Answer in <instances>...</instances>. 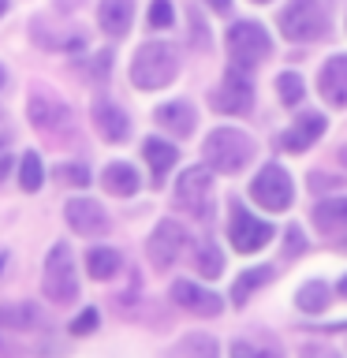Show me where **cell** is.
<instances>
[{
	"label": "cell",
	"instance_id": "1",
	"mask_svg": "<svg viewBox=\"0 0 347 358\" xmlns=\"http://www.w3.org/2000/svg\"><path fill=\"white\" fill-rule=\"evenodd\" d=\"M276 22H280V34L295 45L321 41L332 27L329 0H288V8L276 15Z\"/></svg>",
	"mask_w": 347,
	"mask_h": 358
},
{
	"label": "cell",
	"instance_id": "2",
	"mask_svg": "<svg viewBox=\"0 0 347 358\" xmlns=\"http://www.w3.org/2000/svg\"><path fill=\"white\" fill-rule=\"evenodd\" d=\"M179 75V49L172 41H146L131 60V83L139 90H161Z\"/></svg>",
	"mask_w": 347,
	"mask_h": 358
},
{
	"label": "cell",
	"instance_id": "3",
	"mask_svg": "<svg viewBox=\"0 0 347 358\" xmlns=\"http://www.w3.org/2000/svg\"><path fill=\"white\" fill-rule=\"evenodd\" d=\"M201 157H206V164L213 172H243L246 164H250L254 157V138L239 127H217L206 134V145H201Z\"/></svg>",
	"mask_w": 347,
	"mask_h": 358
},
{
	"label": "cell",
	"instance_id": "4",
	"mask_svg": "<svg viewBox=\"0 0 347 358\" xmlns=\"http://www.w3.org/2000/svg\"><path fill=\"white\" fill-rule=\"evenodd\" d=\"M41 295L52 306H71L78 299V265L67 243H56L49 257H45V273H41Z\"/></svg>",
	"mask_w": 347,
	"mask_h": 358
},
{
	"label": "cell",
	"instance_id": "5",
	"mask_svg": "<svg viewBox=\"0 0 347 358\" xmlns=\"http://www.w3.org/2000/svg\"><path fill=\"white\" fill-rule=\"evenodd\" d=\"M27 120H30L41 134H67V131H71V123H75L71 108L64 105V97L52 94V90H45V86H34V90H30Z\"/></svg>",
	"mask_w": 347,
	"mask_h": 358
},
{
	"label": "cell",
	"instance_id": "6",
	"mask_svg": "<svg viewBox=\"0 0 347 358\" xmlns=\"http://www.w3.org/2000/svg\"><path fill=\"white\" fill-rule=\"evenodd\" d=\"M228 52L232 60L243 67H257L262 60H269V52H273V38H269V30L262 27V22H235V27L228 30Z\"/></svg>",
	"mask_w": 347,
	"mask_h": 358
},
{
	"label": "cell",
	"instance_id": "7",
	"mask_svg": "<svg viewBox=\"0 0 347 358\" xmlns=\"http://www.w3.org/2000/svg\"><path fill=\"white\" fill-rule=\"evenodd\" d=\"M250 198L269 213H284L291 206V198H295V183H291V176L280 164H265L250 179Z\"/></svg>",
	"mask_w": 347,
	"mask_h": 358
},
{
	"label": "cell",
	"instance_id": "8",
	"mask_svg": "<svg viewBox=\"0 0 347 358\" xmlns=\"http://www.w3.org/2000/svg\"><path fill=\"white\" fill-rule=\"evenodd\" d=\"M209 198H213V176H209V164L206 168H187L183 176L176 179V190H172V201L176 209H187V213H209Z\"/></svg>",
	"mask_w": 347,
	"mask_h": 358
},
{
	"label": "cell",
	"instance_id": "9",
	"mask_svg": "<svg viewBox=\"0 0 347 358\" xmlns=\"http://www.w3.org/2000/svg\"><path fill=\"white\" fill-rule=\"evenodd\" d=\"M228 239L239 254H254L273 239V224L257 220L254 213H246L243 206H232V220H228Z\"/></svg>",
	"mask_w": 347,
	"mask_h": 358
},
{
	"label": "cell",
	"instance_id": "10",
	"mask_svg": "<svg viewBox=\"0 0 347 358\" xmlns=\"http://www.w3.org/2000/svg\"><path fill=\"white\" fill-rule=\"evenodd\" d=\"M250 105H254V86H250V78L243 75V67L235 64L224 71V83H220L217 94H213V108L228 112V116H243V112H250Z\"/></svg>",
	"mask_w": 347,
	"mask_h": 358
},
{
	"label": "cell",
	"instance_id": "11",
	"mask_svg": "<svg viewBox=\"0 0 347 358\" xmlns=\"http://www.w3.org/2000/svg\"><path fill=\"white\" fill-rule=\"evenodd\" d=\"M183 243H187L183 224L179 220H161L150 231V239H146V254H150V262L157 268H168V265H176L179 254H183Z\"/></svg>",
	"mask_w": 347,
	"mask_h": 358
},
{
	"label": "cell",
	"instance_id": "12",
	"mask_svg": "<svg viewBox=\"0 0 347 358\" xmlns=\"http://www.w3.org/2000/svg\"><path fill=\"white\" fill-rule=\"evenodd\" d=\"M64 220H67V228L86 235V239H97V235L108 231V213L94 198H71L64 206Z\"/></svg>",
	"mask_w": 347,
	"mask_h": 358
},
{
	"label": "cell",
	"instance_id": "13",
	"mask_svg": "<svg viewBox=\"0 0 347 358\" xmlns=\"http://www.w3.org/2000/svg\"><path fill=\"white\" fill-rule=\"evenodd\" d=\"M172 299H176V306H183L187 313H198V317H217V313H224V299L217 291L198 287V284H190V280H176Z\"/></svg>",
	"mask_w": 347,
	"mask_h": 358
},
{
	"label": "cell",
	"instance_id": "14",
	"mask_svg": "<svg viewBox=\"0 0 347 358\" xmlns=\"http://www.w3.org/2000/svg\"><path fill=\"white\" fill-rule=\"evenodd\" d=\"M94 127H97V134L105 142H123L131 134V120H127V112H123L116 101L97 97L94 101Z\"/></svg>",
	"mask_w": 347,
	"mask_h": 358
},
{
	"label": "cell",
	"instance_id": "15",
	"mask_svg": "<svg viewBox=\"0 0 347 358\" xmlns=\"http://www.w3.org/2000/svg\"><path fill=\"white\" fill-rule=\"evenodd\" d=\"M318 90L332 108H347V56H329L318 75Z\"/></svg>",
	"mask_w": 347,
	"mask_h": 358
},
{
	"label": "cell",
	"instance_id": "16",
	"mask_svg": "<svg viewBox=\"0 0 347 358\" xmlns=\"http://www.w3.org/2000/svg\"><path fill=\"white\" fill-rule=\"evenodd\" d=\"M325 127H329V123H325L321 112H302V116L291 123V131H284L280 145H284V150H291V153H306L310 145L325 134Z\"/></svg>",
	"mask_w": 347,
	"mask_h": 358
},
{
	"label": "cell",
	"instance_id": "17",
	"mask_svg": "<svg viewBox=\"0 0 347 358\" xmlns=\"http://www.w3.org/2000/svg\"><path fill=\"white\" fill-rule=\"evenodd\" d=\"M131 15H134V0H101L97 8L101 30L112 34V38H123L131 30Z\"/></svg>",
	"mask_w": 347,
	"mask_h": 358
},
{
	"label": "cell",
	"instance_id": "18",
	"mask_svg": "<svg viewBox=\"0 0 347 358\" xmlns=\"http://www.w3.org/2000/svg\"><path fill=\"white\" fill-rule=\"evenodd\" d=\"M157 123H161L164 131H172L176 138H187V134H194V108L187 105V101H168L153 112Z\"/></svg>",
	"mask_w": 347,
	"mask_h": 358
},
{
	"label": "cell",
	"instance_id": "19",
	"mask_svg": "<svg viewBox=\"0 0 347 358\" xmlns=\"http://www.w3.org/2000/svg\"><path fill=\"white\" fill-rule=\"evenodd\" d=\"M142 157L150 161V168H153V183H161V179L176 168V161H179V150L172 142H164V138H146L142 142Z\"/></svg>",
	"mask_w": 347,
	"mask_h": 358
},
{
	"label": "cell",
	"instance_id": "20",
	"mask_svg": "<svg viewBox=\"0 0 347 358\" xmlns=\"http://www.w3.org/2000/svg\"><path fill=\"white\" fill-rule=\"evenodd\" d=\"M101 187L116 198H131L134 190H139V172L123 161H112V164H105V172H101Z\"/></svg>",
	"mask_w": 347,
	"mask_h": 358
},
{
	"label": "cell",
	"instance_id": "21",
	"mask_svg": "<svg viewBox=\"0 0 347 358\" xmlns=\"http://www.w3.org/2000/svg\"><path fill=\"white\" fill-rule=\"evenodd\" d=\"M45 324V313L41 306L34 302H19V306H8L0 313V329H15V332H38Z\"/></svg>",
	"mask_w": 347,
	"mask_h": 358
},
{
	"label": "cell",
	"instance_id": "22",
	"mask_svg": "<svg viewBox=\"0 0 347 358\" xmlns=\"http://www.w3.org/2000/svg\"><path fill=\"white\" fill-rule=\"evenodd\" d=\"M313 224H318L321 231H347V198H325L313 206Z\"/></svg>",
	"mask_w": 347,
	"mask_h": 358
},
{
	"label": "cell",
	"instance_id": "23",
	"mask_svg": "<svg viewBox=\"0 0 347 358\" xmlns=\"http://www.w3.org/2000/svg\"><path fill=\"white\" fill-rule=\"evenodd\" d=\"M194 268H198V276H206V280H217L224 273V254L217 250L213 239H194Z\"/></svg>",
	"mask_w": 347,
	"mask_h": 358
},
{
	"label": "cell",
	"instance_id": "24",
	"mask_svg": "<svg viewBox=\"0 0 347 358\" xmlns=\"http://www.w3.org/2000/svg\"><path fill=\"white\" fill-rule=\"evenodd\" d=\"M86 268L94 280H112L123 268V257L120 250H108V246H94V250L86 254Z\"/></svg>",
	"mask_w": 347,
	"mask_h": 358
},
{
	"label": "cell",
	"instance_id": "25",
	"mask_svg": "<svg viewBox=\"0 0 347 358\" xmlns=\"http://www.w3.org/2000/svg\"><path fill=\"white\" fill-rule=\"evenodd\" d=\"M269 280H273V268L269 265H257V268H246V273L232 284V306H246V299H250V291L265 287Z\"/></svg>",
	"mask_w": 347,
	"mask_h": 358
},
{
	"label": "cell",
	"instance_id": "26",
	"mask_svg": "<svg viewBox=\"0 0 347 358\" xmlns=\"http://www.w3.org/2000/svg\"><path fill=\"white\" fill-rule=\"evenodd\" d=\"M295 306L302 313H321L325 306H329V284H325V280H310V284H302L299 295H295Z\"/></svg>",
	"mask_w": 347,
	"mask_h": 358
},
{
	"label": "cell",
	"instance_id": "27",
	"mask_svg": "<svg viewBox=\"0 0 347 358\" xmlns=\"http://www.w3.org/2000/svg\"><path fill=\"white\" fill-rule=\"evenodd\" d=\"M41 183H45L41 157L34 153V150H27V153L19 157V187L27 190V194H34V190H41Z\"/></svg>",
	"mask_w": 347,
	"mask_h": 358
},
{
	"label": "cell",
	"instance_id": "28",
	"mask_svg": "<svg viewBox=\"0 0 347 358\" xmlns=\"http://www.w3.org/2000/svg\"><path fill=\"white\" fill-rule=\"evenodd\" d=\"M172 358H217V340L206 336V332H194V336H187V340L176 347Z\"/></svg>",
	"mask_w": 347,
	"mask_h": 358
},
{
	"label": "cell",
	"instance_id": "29",
	"mask_svg": "<svg viewBox=\"0 0 347 358\" xmlns=\"http://www.w3.org/2000/svg\"><path fill=\"white\" fill-rule=\"evenodd\" d=\"M276 90H280V101H284V105H299V101L306 97V83H302L299 71H284L276 78Z\"/></svg>",
	"mask_w": 347,
	"mask_h": 358
},
{
	"label": "cell",
	"instance_id": "30",
	"mask_svg": "<svg viewBox=\"0 0 347 358\" xmlns=\"http://www.w3.org/2000/svg\"><path fill=\"white\" fill-rule=\"evenodd\" d=\"M172 19H176L172 0H153V4H150V27L153 30H168V27H172Z\"/></svg>",
	"mask_w": 347,
	"mask_h": 358
},
{
	"label": "cell",
	"instance_id": "31",
	"mask_svg": "<svg viewBox=\"0 0 347 358\" xmlns=\"http://www.w3.org/2000/svg\"><path fill=\"white\" fill-rule=\"evenodd\" d=\"M56 179H60V183H71V187H86L90 183V168L86 164H60L56 168Z\"/></svg>",
	"mask_w": 347,
	"mask_h": 358
},
{
	"label": "cell",
	"instance_id": "32",
	"mask_svg": "<svg viewBox=\"0 0 347 358\" xmlns=\"http://www.w3.org/2000/svg\"><path fill=\"white\" fill-rule=\"evenodd\" d=\"M232 358H280L276 347H257V343H232Z\"/></svg>",
	"mask_w": 347,
	"mask_h": 358
},
{
	"label": "cell",
	"instance_id": "33",
	"mask_svg": "<svg viewBox=\"0 0 347 358\" xmlns=\"http://www.w3.org/2000/svg\"><path fill=\"white\" fill-rule=\"evenodd\" d=\"M187 19H190V41H194L198 49H209V27H206V19L198 15V8H190Z\"/></svg>",
	"mask_w": 347,
	"mask_h": 358
},
{
	"label": "cell",
	"instance_id": "34",
	"mask_svg": "<svg viewBox=\"0 0 347 358\" xmlns=\"http://www.w3.org/2000/svg\"><path fill=\"white\" fill-rule=\"evenodd\" d=\"M94 329H97V310H94V306L83 310V313H78V317L71 321V332H75V336H90Z\"/></svg>",
	"mask_w": 347,
	"mask_h": 358
},
{
	"label": "cell",
	"instance_id": "35",
	"mask_svg": "<svg viewBox=\"0 0 347 358\" xmlns=\"http://www.w3.org/2000/svg\"><path fill=\"white\" fill-rule=\"evenodd\" d=\"M302 246H306V243H302V231L291 224V228H288V243H284V254L295 257V254H302Z\"/></svg>",
	"mask_w": 347,
	"mask_h": 358
},
{
	"label": "cell",
	"instance_id": "36",
	"mask_svg": "<svg viewBox=\"0 0 347 358\" xmlns=\"http://www.w3.org/2000/svg\"><path fill=\"white\" fill-rule=\"evenodd\" d=\"M11 164H15V157H11V150H8V142L0 138V183L11 176Z\"/></svg>",
	"mask_w": 347,
	"mask_h": 358
},
{
	"label": "cell",
	"instance_id": "37",
	"mask_svg": "<svg viewBox=\"0 0 347 358\" xmlns=\"http://www.w3.org/2000/svg\"><path fill=\"white\" fill-rule=\"evenodd\" d=\"M206 4H209L213 11H220V15H228V8H232V0H206Z\"/></svg>",
	"mask_w": 347,
	"mask_h": 358
},
{
	"label": "cell",
	"instance_id": "38",
	"mask_svg": "<svg viewBox=\"0 0 347 358\" xmlns=\"http://www.w3.org/2000/svg\"><path fill=\"white\" fill-rule=\"evenodd\" d=\"M306 358H336V355H329V351H318V355H306Z\"/></svg>",
	"mask_w": 347,
	"mask_h": 358
},
{
	"label": "cell",
	"instance_id": "39",
	"mask_svg": "<svg viewBox=\"0 0 347 358\" xmlns=\"http://www.w3.org/2000/svg\"><path fill=\"white\" fill-rule=\"evenodd\" d=\"M340 295H344V299H347V276H344V280H340Z\"/></svg>",
	"mask_w": 347,
	"mask_h": 358
},
{
	"label": "cell",
	"instance_id": "40",
	"mask_svg": "<svg viewBox=\"0 0 347 358\" xmlns=\"http://www.w3.org/2000/svg\"><path fill=\"white\" fill-rule=\"evenodd\" d=\"M4 83H8V75H4V67H0V90H4Z\"/></svg>",
	"mask_w": 347,
	"mask_h": 358
},
{
	"label": "cell",
	"instance_id": "41",
	"mask_svg": "<svg viewBox=\"0 0 347 358\" xmlns=\"http://www.w3.org/2000/svg\"><path fill=\"white\" fill-rule=\"evenodd\" d=\"M4 11H8V0H0V15H4Z\"/></svg>",
	"mask_w": 347,
	"mask_h": 358
},
{
	"label": "cell",
	"instance_id": "42",
	"mask_svg": "<svg viewBox=\"0 0 347 358\" xmlns=\"http://www.w3.org/2000/svg\"><path fill=\"white\" fill-rule=\"evenodd\" d=\"M254 4H269V0H254Z\"/></svg>",
	"mask_w": 347,
	"mask_h": 358
},
{
	"label": "cell",
	"instance_id": "43",
	"mask_svg": "<svg viewBox=\"0 0 347 358\" xmlns=\"http://www.w3.org/2000/svg\"><path fill=\"white\" fill-rule=\"evenodd\" d=\"M0 265H4V254H0Z\"/></svg>",
	"mask_w": 347,
	"mask_h": 358
},
{
	"label": "cell",
	"instance_id": "44",
	"mask_svg": "<svg viewBox=\"0 0 347 358\" xmlns=\"http://www.w3.org/2000/svg\"><path fill=\"white\" fill-rule=\"evenodd\" d=\"M0 313H4V310H0Z\"/></svg>",
	"mask_w": 347,
	"mask_h": 358
}]
</instances>
